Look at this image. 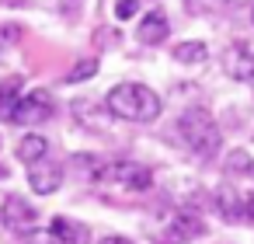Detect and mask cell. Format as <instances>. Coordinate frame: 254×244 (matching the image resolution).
<instances>
[{
    "label": "cell",
    "mask_w": 254,
    "mask_h": 244,
    "mask_svg": "<svg viewBox=\"0 0 254 244\" xmlns=\"http://www.w3.org/2000/svg\"><path fill=\"white\" fill-rule=\"evenodd\" d=\"M108 105H98V101H73V119L80 126L91 122V129H105L108 126Z\"/></svg>",
    "instance_id": "obj_11"
},
{
    "label": "cell",
    "mask_w": 254,
    "mask_h": 244,
    "mask_svg": "<svg viewBox=\"0 0 254 244\" xmlns=\"http://www.w3.org/2000/svg\"><path fill=\"white\" fill-rule=\"evenodd\" d=\"M136 11H139V0H119V4H115V18L119 21H129Z\"/></svg>",
    "instance_id": "obj_20"
},
{
    "label": "cell",
    "mask_w": 254,
    "mask_h": 244,
    "mask_svg": "<svg viewBox=\"0 0 254 244\" xmlns=\"http://www.w3.org/2000/svg\"><path fill=\"white\" fill-rule=\"evenodd\" d=\"M223 74L230 81H254V49L247 42H233L223 49Z\"/></svg>",
    "instance_id": "obj_7"
},
{
    "label": "cell",
    "mask_w": 254,
    "mask_h": 244,
    "mask_svg": "<svg viewBox=\"0 0 254 244\" xmlns=\"http://www.w3.org/2000/svg\"><path fill=\"white\" fill-rule=\"evenodd\" d=\"M178 136H181V143H185L195 157H212V154H219V147H223V133H219L216 119H212L205 108H188V112L178 119Z\"/></svg>",
    "instance_id": "obj_2"
},
{
    "label": "cell",
    "mask_w": 254,
    "mask_h": 244,
    "mask_svg": "<svg viewBox=\"0 0 254 244\" xmlns=\"http://www.w3.org/2000/svg\"><path fill=\"white\" fill-rule=\"evenodd\" d=\"M174 60H178V63H185V67H198V63H205V60H209V46H205V42H198V39L178 42V46H174Z\"/></svg>",
    "instance_id": "obj_13"
},
{
    "label": "cell",
    "mask_w": 254,
    "mask_h": 244,
    "mask_svg": "<svg viewBox=\"0 0 254 244\" xmlns=\"http://www.w3.org/2000/svg\"><path fill=\"white\" fill-rule=\"evenodd\" d=\"M244 220H254V195L244 199Z\"/></svg>",
    "instance_id": "obj_22"
},
{
    "label": "cell",
    "mask_w": 254,
    "mask_h": 244,
    "mask_svg": "<svg viewBox=\"0 0 254 244\" xmlns=\"http://www.w3.org/2000/svg\"><path fill=\"white\" fill-rule=\"evenodd\" d=\"M105 105L115 119H126V122H153L160 115V98L153 87L146 84H136V81H122L115 84L108 94H105Z\"/></svg>",
    "instance_id": "obj_1"
},
{
    "label": "cell",
    "mask_w": 254,
    "mask_h": 244,
    "mask_svg": "<svg viewBox=\"0 0 254 244\" xmlns=\"http://www.w3.org/2000/svg\"><path fill=\"white\" fill-rule=\"evenodd\" d=\"M202 230H205L202 216H195L191 209H178V213L167 220V227H164V234H160V244H188V241L198 237Z\"/></svg>",
    "instance_id": "obj_6"
},
{
    "label": "cell",
    "mask_w": 254,
    "mask_h": 244,
    "mask_svg": "<svg viewBox=\"0 0 254 244\" xmlns=\"http://www.w3.org/2000/svg\"><path fill=\"white\" fill-rule=\"evenodd\" d=\"M167 35H171V21H167V14H160V11L143 14V21H139V28H136V39H139L143 46H160Z\"/></svg>",
    "instance_id": "obj_9"
},
{
    "label": "cell",
    "mask_w": 254,
    "mask_h": 244,
    "mask_svg": "<svg viewBox=\"0 0 254 244\" xmlns=\"http://www.w3.org/2000/svg\"><path fill=\"white\" fill-rule=\"evenodd\" d=\"M28 185H32L35 195H53V192H60V185H63V167H60L56 161L32 164V167H28Z\"/></svg>",
    "instance_id": "obj_8"
},
{
    "label": "cell",
    "mask_w": 254,
    "mask_h": 244,
    "mask_svg": "<svg viewBox=\"0 0 254 244\" xmlns=\"http://www.w3.org/2000/svg\"><path fill=\"white\" fill-rule=\"evenodd\" d=\"M18 98H21V77H4L0 81V115L4 119L14 112Z\"/></svg>",
    "instance_id": "obj_15"
},
{
    "label": "cell",
    "mask_w": 254,
    "mask_h": 244,
    "mask_svg": "<svg viewBox=\"0 0 254 244\" xmlns=\"http://www.w3.org/2000/svg\"><path fill=\"white\" fill-rule=\"evenodd\" d=\"M18 39H21V25L18 21H4V25H0V53H7Z\"/></svg>",
    "instance_id": "obj_18"
},
{
    "label": "cell",
    "mask_w": 254,
    "mask_h": 244,
    "mask_svg": "<svg viewBox=\"0 0 254 244\" xmlns=\"http://www.w3.org/2000/svg\"><path fill=\"white\" fill-rule=\"evenodd\" d=\"M251 21H254V4H251Z\"/></svg>",
    "instance_id": "obj_23"
},
{
    "label": "cell",
    "mask_w": 254,
    "mask_h": 244,
    "mask_svg": "<svg viewBox=\"0 0 254 244\" xmlns=\"http://www.w3.org/2000/svg\"><path fill=\"white\" fill-rule=\"evenodd\" d=\"M0 220H4V227L11 230V234H32L35 230V223H39V213L32 209V202L25 199V195H18V192H11L7 199H4V206H0Z\"/></svg>",
    "instance_id": "obj_5"
},
{
    "label": "cell",
    "mask_w": 254,
    "mask_h": 244,
    "mask_svg": "<svg viewBox=\"0 0 254 244\" xmlns=\"http://www.w3.org/2000/svg\"><path fill=\"white\" fill-rule=\"evenodd\" d=\"M216 209H219V216L223 220H244V199L237 195V188L233 185H219L216 188Z\"/></svg>",
    "instance_id": "obj_12"
},
{
    "label": "cell",
    "mask_w": 254,
    "mask_h": 244,
    "mask_svg": "<svg viewBox=\"0 0 254 244\" xmlns=\"http://www.w3.org/2000/svg\"><path fill=\"white\" fill-rule=\"evenodd\" d=\"M98 181L105 185H115V188H129V192H146L153 185V171L139 161H115V164H105Z\"/></svg>",
    "instance_id": "obj_3"
},
{
    "label": "cell",
    "mask_w": 254,
    "mask_h": 244,
    "mask_svg": "<svg viewBox=\"0 0 254 244\" xmlns=\"http://www.w3.org/2000/svg\"><path fill=\"white\" fill-rule=\"evenodd\" d=\"M21 244H63V241L56 237V230H53V227H35L32 234H25V237H21Z\"/></svg>",
    "instance_id": "obj_17"
},
{
    "label": "cell",
    "mask_w": 254,
    "mask_h": 244,
    "mask_svg": "<svg viewBox=\"0 0 254 244\" xmlns=\"http://www.w3.org/2000/svg\"><path fill=\"white\" fill-rule=\"evenodd\" d=\"M14 154H18V161H25L28 167H32V164H42V161H46V154H49V140H46V136H39V133H25V136L18 140Z\"/></svg>",
    "instance_id": "obj_10"
},
{
    "label": "cell",
    "mask_w": 254,
    "mask_h": 244,
    "mask_svg": "<svg viewBox=\"0 0 254 244\" xmlns=\"http://www.w3.org/2000/svg\"><path fill=\"white\" fill-rule=\"evenodd\" d=\"M101 244H132V241L122 237V234H112V237H101Z\"/></svg>",
    "instance_id": "obj_21"
},
{
    "label": "cell",
    "mask_w": 254,
    "mask_h": 244,
    "mask_svg": "<svg viewBox=\"0 0 254 244\" xmlns=\"http://www.w3.org/2000/svg\"><path fill=\"white\" fill-rule=\"evenodd\" d=\"M49 115H53V94L42 91V87H35V91H25L18 98V105L7 115V122H14V126H39Z\"/></svg>",
    "instance_id": "obj_4"
},
{
    "label": "cell",
    "mask_w": 254,
    "mask_h": 244,
    "mask_svg": "<svg viewBox=\"0 0 254 244\" xmlns=\"http://www.w3.org/2000/svg\"><path fill=\"white\" fill-rule=\"evenodd\" d=\"M53 230H56V237H60L63 244H84V241H87V227H80V223H73V220H66V216H56V220H53Z\"/></svg>",
    "instance_id": "obj_14"
},
{
    "label": "cell",
    "mask_w": 254,
    "mask_h": 244,
    "mask_svg": "<svg viewBox=\"0 0 254 244\" xmlns=\"http://www.w3.org/2000/svg\"><path fill=\"white\" fill-rule=\"evenodd\" d=\"M94 74H98V60L91 56V60H77V63H73V70H70L63 81H66V84H80V81H91Z\"/></svg>",
    "instance_id": "obj_16"
},
{
    "label": "cell",
    "mask_w": 254,
    "mask_h": 244,
    "mask_svg": "<svg viewBox=\"0 0 254 244\" xmlns=\"http://www.w3.org/2000/svg\"><path fill=\"white\" fill-rule=\"evenodd\" d=\"M226 167H230V171H247V167H251L247 150H230V154H226Z\"/></svg>",
    "instance_id": "obj_19"
}]
</instances>
